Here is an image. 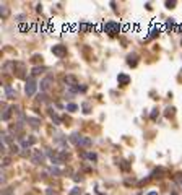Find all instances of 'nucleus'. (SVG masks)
Instances as JSON below:
<instances>
[{
	"label": "nucleus",
	"mask_w": 182,
	"mask_h": 195,
	"mask_svg": "<svg viewBox=\"0 0 182 195\" xmlns=\"http://www.w3.org/2000/svg\"><path fill=\"white\" fill-rule=\"evenodd\" d=\"M104 31H106L109 36H116V34L120 31V25L117 21H108V23L104 25Z\"/></svg>",
	"instance_id": "obj_1"
},
{
	"label": "nucleus",
	"mask_w": 182,
	"mask_h": 195,
	"mask_svg": "<svg viewBox=\"0 0 182 195\" xmlns=\"http://www.w3.org/2000/svg\"><path fill=\"white\" fill-rule=\"evenodd\" d=\"M37 90V83H36V80L33 78V76H29L28 80H26V86H25V93L28 96H34V93H36Z\"/></svg>",
	"instance_id": "obj_2"
},
{
	"label": "nucleus",
	"mask_w": 182,
	"mask_h": 195,
	"mask_svg": "<svg viewBox=\"0 0 182 195\" xmlns=\"http://www.w3.org/2000/svg\"><path fill=\"white\" fill-rule=\"evenodd\" d=\"M33 163H34V164H42V163H44V153H42L41 150H34Z\"/></svg>",
	"instance_id": "obj_3"
},
{
	"label": "nucleus",
	"mask_w": 182,
	"mask_h": 195,
	"mask_svg": "<svg viewBox=\"0 0 182 195\" xmlns=\"http://www.w3.org/2000/svg\"><path fill=\"white\" fill-rule=\"evenodd\" d=\"M52 54L57 55V57H63V55H67V47L65 46H54L52 47Z\"/></svg>",
	"instance_id": "obj_4"
},
{
	"label": "nucleus",
	"mask_w": 182,
	"mask_h": 195,
	"mask_svg": "<svg viewBox=\"0 0 182 195\" xmlns=\"http://www.w3.org/2000/svg\"><path fill=\"white\" fill-rule=\"evenodd\" d=\"M50 83H52V76H46V78L41 80V83H39V86H41V91H47L50 86Z\"/></svg>",
	"instance_id": "obj_5"
},
{
	"label": "nucleus",
	"mask_w": 182,
	"mask_h": 195,
	"mask_svg": "<svg viewBox=\"0 0 182 195\" xmlns=\"http://www.w3.org/2000/svg\"><path fill=\"white\" fill-rule=\"evenodd\" d=\"M3 90H5V98H7V99H15V98H17V91H15L12 86L7 85Z\"/></svg>",
	"instance_id": "obj_6"
},
{
	"label": "nucleus",
	"mask_w": 182,
	"mask_h": 195,
	"mask_svg": "<svg viewBox=\"0 0 182 195\" xmlns=\"http://www.w3.org/2000/svg\"><path fill=\"white\" fill-rule=\"evenodd\" d=\"M0 143H3L5 146H7V145L12 146V145H13V138H12V135H10V133H2V141H0Z\"/></svg>",
	"instance_id": "obj_7"
},
{
	"label": "nucleus",
	"mask_w": 182,
	"mask_h": 195,
	"mask_svg": "<svg viewBox=\"0 0 182 195\" xmlns=\"http://www.w3.org/2000/svg\"><path fill=\"white\" fill-rule=\"evenodd\" d=\"M81 135H80V133L78 132H73V133H72V135H70V141H72V143H73V145H77V146H78L80 145V141H81Z\"/></svg>",
	"instance_id": "obj_8"
},
{
	"label": "nucleus",
	"mask_w": 182,
	"mask_h": 195,
	"mask_svg": "<svg viewBox=\"0 0 182 195\" xmlns=\"http://www.w3.org/2000/svg\"><path fill=\"white\" fill-rule=\"evenodd\" d=\"M26 122H28L33 129H37V127H39V124H41V119H37V117H28V119H26Z\"/></svg>",
	"instance_id": "obj_9"
},
{
	"label": "nucleus",
	"mask_w": 182,
	"mask_h": 195,
	"mask_svg": "<svg viewBox=\"0 0 182 195\" xmlns=\"http://www.w3.org/2000/svg\"><path fill=\"white\" fill-rule=\"evenodd\" d=\"M117 81H119V85H122V86H125V85H128V83H130V78H128L127 75L120 73L119 76H117Z\"/></svg>",
	"instance_id": "obj_10"
},
{
	"label": "nucleus",
	"mask_w": 182,
	"mask_h": 195,
	"mask_svg": "<svg viewBox=\"0 0 182 195\" xmlns=\"http://www.w3.org/2000/svg\"><path fill=\"white\" fill-rule=\"evenodd\" d=\"M93 145V140H91L90 137H83L81 141H80V145L78 146H83V148H90V146Z\"/></svg>",
	"instance_id": "obj_11"
},
{
	"label": "nucleus",
	"mask_w": 182,
	"mask_h": 195,
	"mask_svg": "<svg viewBox=\"0 0 182 195\" xmlns=\"http://www.w3.org/2000/svg\"><path fill=\"white\" fill-rule=\"evenodd\" d=\"M47 154H49L50 161L54 163V164H59V163H62V161H60V156H57V154H55V153H52L50 150H47Z\"/></svg>",
	"instance_id": "obj_12"
},
{
	"label": "nucleus",
	"mask_w": 182,
	"mask_h": 195,
	"mask_svg": "<svg viewBox=\"0 0 182 195\" xmlns=\"http://www.w3.org/2000/svg\"><path fill=\"white\" fill-rule=\"evenodd\" d=\"M0 13H2V17H3V18L8 17V13H10L8 5H7V3H2V5H0Z\"/></svg>",
	"instance_id": "obj_13"
},
{
	"label": "nucleus",
	"mask_w": 182,
	"mask_h": 195,
	"mask_svg": "<svg viewBox=\"0 0 182 195\" xmlns=\"http://www.w3.org/2000/svg\"><path fill=\"white\" fill-rule=\"evenodd\" d=\"M127 63L130 67H135L136 65V54H130V55H128V57H127Z\"/></svg>",
	"instance_id": "obj_14"
},
{
	"label": "nucleus",
	"mask_w": 182,
	"mask_h": 195,
	"mask_svg": "<svg viewBox=\"0 0 182 195\" xmlns=\"http://www.w3.org/2000/svg\"><path fill=\"white\" fill-rule=\"evenodd\" d=\"M158 34H159V28H156V26H154V28L150 29V34L146 36V39H153V37L158 36Z\"/></svg>",
	"instance_id": "obj_15"
},
{
	"label": "nucleus",
	"mask_w": 182,
	"mask_h": 195,
	"mask_svg": "<svg viewBox=\"0 0 182 195\" xmlns=\"http://www.w3.org/2000/svg\"><path fill=\"white\" fill-rule=\"evenodd\" d=\"M65 83L68 85V86H75V85H77V80H75V76L68 75V76H65Z\"/></svg>",
	"instance_id": "obj_16"
},
{
	"label": "nucleus",
	"mask_w": 182,
	"mask_h": 195,
	"mask_svg": "<svg viewBox=\"0 0 182 195\" xmlns=\"http://www.w3.org/2000/svg\"><path fill=\"white\" fill-rule=\"evenodd\" d=\"M49 172H50L52 176H60V174H62V169H59V167L52 166V167L49 169Z\"/></svg>",
	"instance_id": "obj_17"
},
{
	"label": "nucleus",
	"mask_w": 182,
	"mask_h": 195,
	"mask_svg": "<svg viewBox=\"0 0 182 195\" xmlns=\"http://www.w3.org/2000/svg\"><path fill=\"white\" fill-rule=\"evenodd\" d=\"M174 28H176V21H174V20H168V23H166V29L172 31Z\"/></svg>",
	"instance_id": "obj_18"
},
{
	"label": "nucleus",
	"mask_w": 182,
	"mask_h": 195,
	"mask_svg": "<svg viewBox=\"0 0 182 195\" xmlns=\"http://www.w3.org/2000/svg\"><path fill=\"white\" fill-rule=\"evenodd\" d=\"M42 70H44V67H34V68H33V72H31V73H33V76H36V75H39V73H41Z\"/></svg>",
	"instance_id": "obj_19"
},
{
	"label": "nucleus",
	"mask_w": 182,
	"mask_h": 195,
	"mask_svg": "<svg viewBox=\"0 0 182 195\" xmlns=\"http://www.w3.org/2000/svg\"><path fill=\"white\" fill-rule=\"evenodd\" d=\"M78 109V106L77 104H73V103H70V104H67V111H70V112H75Z\"/></svg>",
	"instance_id": "obj_20"
},
{
	"label": "nucleus",
	"mask_w": 182,
	"mask_h": 195,
	"mask_svg": "<svg viewBox=\"0 0 182 195\" xmlns=\"http://www.w3.org/2000/svg\"><path fill=\"white\" fill-rule=\"evenodd\" d=\"M50 117H52V121H54V122H55V124H57V125L60 124V117H59L57 114H55V112H52V111H50Z\"/></svg>",
	"instance_id": "obj_21"
},
{
	"label": "nucleus",
	"mask_w": 182,
	"mask_h": 195,
	"mask_svg": "<svg viewBox=\"0 0 182 195\" xmlns=\"http://www.w3.org/2000/svg\"><path fill=\"white\" fill-rule=\"evenodd\" d=\"M68 195H81V189L80 187H75V189H72V192Z\"/></svg>",
	"instance_id": "obj_22"
},
{
	"label": "nucleus",
	"mask_w": 182,
	"mask_h": 195,
	"mask_svg": "<svg viewBox=\"0 0 182 195\" xmlns=\"http://www.w3.org/2000/svg\"><path fill=\"white\" fill-rule=\"evenodd\" d=\"M85 156H86L88 159H91V161H96V159H98V156H96L94 153H86Z\"/></svg>",
	"instance_id": "obj_23"
},
{
	"label": "nucleus",
	"mask_w": 182,
	"mask_h": 195,
	"mask_svg": "<svg viewBox=\"0 0 182 195\" xmlns=\"http://www.w3.org/2000/svg\"><path fill=\"white\" fill-rule=\"evenodd\" d=\"M10 150H12V153H20V146L15 145V143H13V145L10 146Z\"/></svg>",
	"instance_id": "obj_24"
},
{
	"label": "nucleus",
	"mask_w": 182,
	"mask_h": 195,
	"mask_svg": "<svg viewBox=\"0 0 182 195\" xmlns=\"http://www.w3.org/2000/svg\"><path fill=\"white\" fill-rule=\"evenodd\" d=\"M83 109H85V111H83L85 114H90V112H91V111H90L91 107H90V104H88V103H85V104H83Z\"/></svg>",
	"instance_id": "obj_25"
},
{
	"label": "nucleus",
	"mask_w": 182,
	"mask_h": 195,
	"mask_svg": "<svg viewBox=\"0 0 182 195\" xmlns=\"http://www.w3.org/2000/svg\"><path fill=\"white\" fill-rule=\"evenodd\" d=\"M37 99L41 101V103H47V96H46L44 93H42V94H39V98H37Z\"/></svg>",
	"instance_id": "obj_26"
},
{
	"label": "nucleus",
	"mask_w": 182,
	"mask_h": 195,
	"mask_svg": "<svg viewBox=\"0 0 182 195\" xmlns=\"http://www.w3.org/2000/svg\"><path fill=\"white\" fill-rule=\"evenodd\" d=\"M176 182L179 184V187H181V190H182V174H179L177 177H176Z\"/></svg>",
	"instance_id": "obj_27"
},
{
	"label": "nucleus",
	"mask_w": 182,
	"mask_h": 195,
	"mask_svg": "<svg viewBox=\"0 0 182 195\" xmlns=\"http://www.w3.org/2000/svg\"><path fill=\"white\" fill-rule=\"evenodd\" d=\"M166 111H168V112H166V116H174V111H176V109H174V107H168Z\"/></svg>",
	"instance_id": "obj_28"
},
{
	"label": "nucleus",
	"mask_w": 182,
	"mask_h": 195,
	"mask_svg": "<svg viewBox=\"0 0 182 195\" xmlns=\"http://www.w3.org/2000/svg\"><path fill=\"white\" fill-rule=\"evenodd\" d=\"M25 20H26L25 15H18V17H17V21H18V23H21V21H25Z\"/></svg>",
	"instance_id": "obj_29"
},
{
	"label": "nucleus",
	"mask_w": 182,
	"mask_h": 195,
	"mask_svg": "<svg viewBox=\"0 0 182 195\" xmlns=\"http://www.w3.org/2000/svg\"><path fill=\"white\" fill-rule=\"evenodd\" d=\"M10 163H12V161H10V158H5V159H3V167L10 166Z\"/></svg>",
	"instance_id": "obj_30"
},
{
	"label": "nucleus",
	"mask_w": 182,
	"mask_h": 195,
	"mask_svg": "<svg viewBox=\"0 0 182 195\" xmlns=\"http://www.w3.org/2000/svg\"><path fill=\"white\" fill-rule=\"evenodd\" d=\"M174 5H176V2H166V7L168 8H174Z\"/></svg>",
	"instance_id": "obj_31"
},
{
	"label": "nucleus",
	"mask_w": 182,
	"mask_h": 195,
	"mask_svg": "<svg viewBox=\"0 0 182 195\" xmlns=\"http://www.w3.org/2000/svg\"><path fill=\"white\" fill-rule=\"evenodd\" d=\"M47 195H55V192L52 190V189H49V190H47Z\"/></svg>",
	"instance_id": "obj_32"
},
{
	"label": "nucleus",
	"mask_w": 182,
	"mask_h": 195,
	"mask_svg": "<svg viewBox=\"0 0 182 195\" xmlns=\"http://www.w3.org/2000/svg\"><path fill=\"white\" fill-rule=\"evenodd\" d=\"M3 195H12V190H10V189H8V190H5Z\"/></svg>",
	"instance_id": "obj_33"
},
{
	"label": "nucleus",
	"mask_w": 182,
	"mask_h": 195,
	"mask_svg": "<svg viewBox=\"0 0 182 195\" xmlns=\"http://www.w3.org/2000/svg\"><path fill=\"white\" fill-rule=\"evenodd\" d=\"M148 195H158V192H148Z\"/></svg>",
	"instance_id": "obj_34"
},
{
	"label": "nucleus",
	"mask_w": 182,
	"mask_h": 195,
	"mask_svg": "<svg viewBox=\"0 0 182 195\" xmlns=\"http://www.w3.org/2000/svg\"><path fill=\"white\" fill-rule=\"evenodd\" d=\"M171 195H177V194H171Z\"/></svg>",
	"instance_id": "obj_35"
},
{
	"label": "nucleus",
	"mask_w": 182,
	"mask_h": 195,
	"mask_svg": "<svg viewBox=\"0 0 182 195\" xmlns=\"http://www.w3.org/2000/svg\"><path fill=\"white\" fill-rule=\"evenodd\" d=\"M181 44H182V41H181Z\"/></svg>",
	"instance_id": "obj_36"
}]
</instances>
